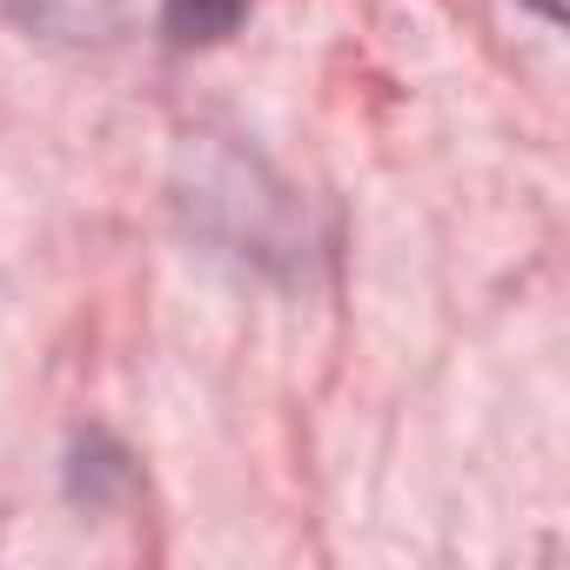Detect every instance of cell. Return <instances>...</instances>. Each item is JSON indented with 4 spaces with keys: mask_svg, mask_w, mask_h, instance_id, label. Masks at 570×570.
<instances>
[{
    "mask_svg": "<svg viewBox=\"0 0 570 570\" xmlns=\"http://www.w3.org/2000/svg\"><path fill=\"white\" fill-rule=\"evenodd\" d=\"M530 8H537L543 21H557V14H563V0H530Z\"/></svg>",
    "mask_w": 570,
    "mask_h": 570,
    "instance_id": "2",
    "label": "cell"
},
{
    "mask_svg": "<svg viewBox=\"0 0 570 570\" xmlns=\"http://www.w3.org/2000/svg\"><path fill=\"white\" fill-rule=\"evenodd\" d=\"M161 8H168L175 41H222V35L242 21L248 0H161Z\"/></svg>",
    "mask_w": 570,
    "mask_h": 570,
    "instance_id": "1",
    "label": "cell"
}]
</instances>
